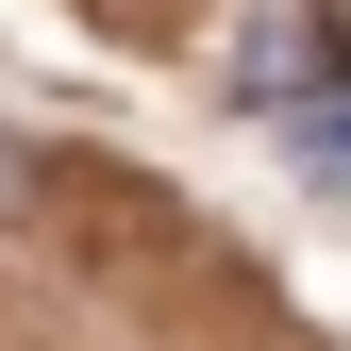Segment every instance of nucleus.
<instances>
[{"mask_svg":"<svg viewBox=\"0 0 351 351\" xmlns=\"http://www.w3.org/2000/svg\"><path fill=\"white\" fill-rule=\"evenodd\" d=\"M268 117H285V151L318 167L335 201H351V101H335V84H301V101H268Z\"/></svg>","mask_w":351,"mask_h":351,"instance_id":"obj_2","label":"nucleus"},{"mask_svg":"<svg viewBox=\"0 0 351 351\" xmlns=\"http://www.w3.org/2000/svg\"><path fill=\"white\" fill-rule=\"evenodd\" d=\"M318 51H335V67H351V0H318Z\"/></svg>","mask_w":351,"mask_h":351,"instance_id":"obj_3","label":"nucleus"},{"mask_svg":"<svg viewBox=\"0 0 351 351\" xmlns=\"http://www.w3.org/2000/svg\"><path fill=\"white\" fill-rule=\"evenodd\" d=\"M318 84V17H251V67H234V101L268 117V101H301Z\"/></svg>","mask_w":351,"mask_h":351,"instance_id":"obj_1","label":"nucleus"},{"mask_svg":"<svg viewBox=\"0 0 351 351\" xmlns=\"http://www.w3.org/2000/svg\"><path fill=\"white\" fill-rule=\"evenodd\" d=\"M17 184H34V167H17V134H0V217H17Z\"/></svg>","mask_w":351,"mask_h":351,"instance_id":"obj_4","label":"nucleus"}]
</instances>
